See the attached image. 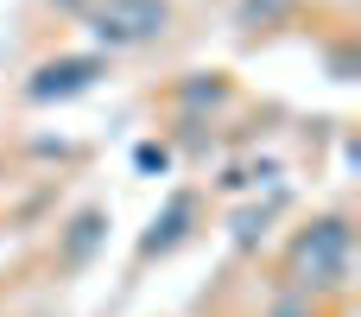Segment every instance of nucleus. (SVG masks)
<instances>
[{"label": "nucleus", "instance_id": "f257e3e1", "mask_svg": "<svg viewBox=\"0 0 361 317\" xmlns=\"http://www.w3.org/2000/svg\"><path fill=\"white\" fill-rule=\"evenodd\" d=\"M82 25L102 51H152L178 32V0H95Z\"/></svg>", "mask_w": 361, "mask_h": 317}, {"label": "nucleus", "instance_id": "f03ea898", "mask_svg": "<svg viewBox=\"0 0 361 317\" xmlns=\"http://www.w3.org/2000/svg\"><path fill=\"white\" fill-rule=\"evenodd\" d=\"M349 254H355V235H349V222H343V216L311 222V229L298 235V248H292V261H298V267H305L317 286L343 280V273H349Z\"/></svg>", "mask_w": 361, "mask_h": 317}]
</instances>
